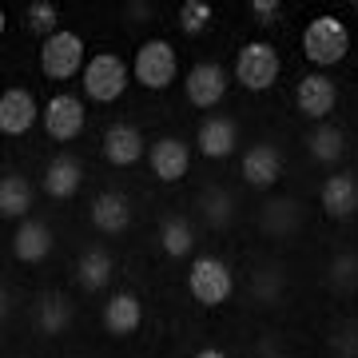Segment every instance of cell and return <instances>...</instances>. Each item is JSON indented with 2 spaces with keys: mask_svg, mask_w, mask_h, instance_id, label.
I'll return each instance as SVG.
<instances>
[{
  "mask_svg": "<svg viewBox=\"0 0 358 358\" xmlns=\"http://www.w3.org/2000/svg\"><path fill=\"white\" fill-rule=\"evenodd\" d=\"M199 215L207 219V227H227L235 219V199H231L227 187H219V183L203 187L199 192Z\"/></svg>",
  "mask_w": 358,
  "mask_h": 358,
  "instance_id": "cell-23",
  "label": "cell"
},
{
  "mask_svg": "<svg viewBox=\"0 0 358 358\" xmlns=\"http://www.w3.org/2000/svg\"><path fill=\"white\" fill-rule=\"evenodd\" d=\"M159 243H164V251L171 259H183L187 251L195 247V231H192V223L183 215H176V219H164V227H159Z\"/></svg>",
  "mask_w": 358,
  "mask_h": 358,
  "instance_id": "cell-26",
  "label": "cell"
},
{
  "mask_svg": "<svg viewBox=\"0 0 358 358\" xmlns=\"http://www.w3.org/2000/svg\"><path fill=\"white\" fill-rule=\"evenodd\" d=\"M52 251V227L40 219H24L13 235V255L20 263H44Z\"/></svg>",
  "mask_w": 358,
  "mask_h": 358,
  "instance_id": "cell-18",
  "label": "cell"
},
{
  "mask_svg": "<svg viewBox=\"0 0 358 358\" xmlns=\"http://www.w3.org/2000/svg\"><path fill=\"white\" fill-rule=\"evenodd\" d=\"M327 350L334 358H358V327H338V331H331Z\"/></svg>",
  "mask_w": 358,
  "mask_h": 358,
  "instance_id": "cell-31",
  "label": "cell"
},
{
  "mask_svg": "<svg viewBox=\"0 0 358 358\" xmlns=\"http://www.w3.org/2000/svg\"><path fill=\"white\" fill-rule=\"evenodd\" d=\"M103 155L112 167H131L143 155V136L136 124H112L103 131Z\"/></svg>",
  "mask_w": 358,
  "mask_h": 358,
  "instance_id": "cell-16",
  "label": "cell"
},
{
  "mask_svg": "<svg viewBox=\"0 0 358 358\" xmlns=\"http://www.w3.org/2000/svg\"><path fill=\"white\" fill-rule=\"evenodd\" d=\"M80 183H84V164H80L76 155H52L48 167H44V192L52 199H72L80 192Z\"/></svg>",
  "mask_w": 358,
  "mask_h": 358,
  "instance_id": "cell-13",
  "label": "cell"
},
{
  "mask_svg": "<svg viewBox=\"0 0 358 358\" xmlns=\"http://www.w3.org/2000/svg\"><path fill=\"white\" fill-rule=\"evenodd\" d=\"M195 140H199V152L207 159H227L239 148V128L227 115H207L203 124H199V131H195Z\"/></svg>",
  "mask_w": 358,
  "mask_h": 358,
  "instance_id": "cell-12",
  "label": "cell"
},
{
  "mask_svg": "<svg viewBox=\"0 0 358 358\" xmlns=\"http://www.w3.org/2000/svg\"><path fill=\"white\" fill-rule=\"evenodd\" d=\"M148 164H152V171L164 183H179V179L187 176V167H192V148L179 136H164V140H155L148 148Z\"/></svg>",
  "mask_w": 358,
  "mask_h": 358,
  "instance_id": "cell-8",
  "label": "cell"
},
{
  "mask_svg": "<svg viewBox=\"0 0 358 358\" xmlns=\"http://www.w3.org/2000/svg\"><path fill=\"white\" fill-rule=\"evenodd\" d=\"M183 88H187V100L207 112V108H215L227 96V72L219 64H195L187 72V80H183Z\"/></svg>",
  "mask_w": 358,
  "mask_h": 358,
  "instance_id": "cell-11",
  "label": "cell"
},
{
  "mask_svg": "<svg viewBox=\"0 0 358 358\" xmlns=\"http://www.w3.org/2000/svg\"><path fill=\"white\" fill-rule=\"evenodd\" d=\"M36 96L28 88H8L4 96H0V131L4 136H24L32 124H36Z\"/></svg>",
  "mask_w": 358,
  "mask_h": 358,
  "instance_id": "cell-10",
  "label": "cell"
},
{
  "mask_svg": "<svg viewBox=\"0 0 358 358\" xmlns=\"http://www.w3.org/2000/svg\"><path fill=\"white\" fill-rule=\"evenodd\" d=\"M195 358H227V355H223L219 346H203V350H199V355H195Z\"/></svg>",
  "mask_w": 358,
  "mask_h": 358,
  "instance_id": "cell-34",
  "label": "cell"
},
{
  "mask_svg": "<svg viewBox=\"0 0 358 358\" xmlns=\"http://www.w3.org/2000/svg\"><path fill=\"white\" fill-rule=\"evenodd\" d=\"M44 131L56 143L76 140L80 131H84V103H80V96H68V92L52 96L48 108H44Z\"/></svg>",
  "mask_w": 358,
  "mask_h": 358,
  "instance_id": "cell-7",
  "label": "cell"
},
{
  "mask_svg": "<svg viewBox=\"0 0 358 358\" xmlns=\"http://www.w3.org/2000/svg\"><path fill=\"white\" fill-rule=\"evenodd\" d=\"M40 331L44 334H64L68 327H72V303H68V294L52 291L40 299Z\"/></svg>",
  "mask_w": 358,
  "mask_h": 358,
  "instance_id": "cell-25",
  "label": "cell"
},
{
  "mask_svg": "<svg viewBox=\"0 0 358 358\" xmlns=\"http://www.w3.org/2000/svg\"><path fill=\"white\" fill-rule=\"evenodd\" d=\"M143 322V303L131 291H120L103 303V327L115 334V338H128V334L140 331Z\"/></svg>",
  "mask_w": 358,
  "mask_h": 358,
  "instance_id": "cell-14",
  "label": "cell"
},
{
  "mask_svg": "<svg viewBox=\"0 0 358 358\" xmlns=\"http://www.w3.org/2000/svg\"><path fill=\"white\" fill-rule=\"evenodd\" d=\"M319 199H322V211L331 219H350L358 211V179L355 176H327Z\"/></svg>",
  "mask_w": 358,
  "mask_h": 358,
  "instance_id": "cell-20",
  "label": "cell"
},
{
  "mask_svg": "<svg viewBox=\"0 0 358 358\" xmlns=\"http://www.w3.org/2000/svg\"><path fill=\"white\" fill-rule=\"evenodd\" d=\"M259 358H279V350H275V338H263V343H259Z\"/></svg>",
  "mask_w": 358,
  "mask_h": 358,
  "instance_id": "cell-33",
  "label": "cell"
},
{
  "mask_svg": "<svg viewBox=\"0 0 358 358\" xmlns=\"http://www.w3.org/2000/svg\"><path fill=\"white\" fill-rule=\"evenodd\" d=\"M84 64V36L80 32H56V36L44 40V48H40V68H44V76L48 80H72Z\"/></svg>",
  "mask_w": 358,
  "mask_h": 358,
  "instance_id": "cell-5",
  "label": "cell"
},
{
  "mask_svg": "<svg viewBox=\"0 0 358 358\" xmlns=\"http://www.w3.org/2000/svg\"><path fill=\"white\" fill-rule=\"evenodd\" d=\"M282 176V152L275 143H255L243 155V179L251 187H271Z\"/></svg>",
  "mask_w": 358,
  "mask_h": 358,
  "instance_id": "cell-15",
  "label": "cell"
},
{
  "mask_svg": "<svg viewBox=\"0 0 358 358\" xmlns=\"http://www.w3.org/2000/svg\"><path fill=\"white\" fill-rule=\"evenodd\" d=\"M128 64L115 56V52H96L88 64H84V92H88L96 103H112L124 96V88H128Z\"/></svg>",
  "mask_w": 358,
  "mask_h": 358,
  "instance_id": "cell-3",
  "label": "cell"
},
{
  "mask_svg": "<svg viewBox=\"0 0 358 358\" xmlns=\"http://www.w3.org/2000/svg\"><path fill=\"white\" fill-rule=\"evenodd\" d=\"M327 282L334 291H355L358 287V251H334L331 267H327Z\"/></svg>",
  "mask_w": 358,
  "mask_h": 358,
  "instance_id": "cell-27",
  "label": "cell"
},
{
  "mask_svg": "<svg viewBox=\"0 0 358 358\" xmlns=\"http://www.w3.org/2000/svg\"><path fill=\"white\" fill-rule=\"evenodd\" d=\"M56 20H60V13H56V4H52V0H32V4H28V28H32V32H40L44 40L60 32V28H56Z\"/></svg>",
  "mask_w": 358,
  "mask_h": 358,
  "instance_id": "cell-30",
  "label": "cell"
},
{
  "mask_svg": "<svg viewBox=\"0 0 358 358\" xmlns=\"http://www.w3.org/2000/svg\"><path fill=\"white\" fill-rule=\"evenodd\" d=\"M187 291H192L195 303H203V307H219V303H227L231 291H235V275L223 259H211V255H199L187 271Z\"/></svg>",
  "mask_w": 358,
  "mask_h": 358,
  "instance_id": "cell-2",
  "label": "cell"
},
{
  "mask_svg": "<svg viewBox=\"0 0 358 358\" xmlns=\"http://www.w3.org/2000/svg\"><path fill=\"white\" fill-rule=\"evenodd\" d=\"M259 227L267 231L271 239H291L303 231V207L294 199H271L263 211H259Z\"/></svg>",
  "mask_w": 358,
  "mask_h": 358,
  "instance_id": "cell-19",
  "label": "cell"
},
{
  "mask_svg": "<svg viewBox=\"0 0 358 358\" xmlns=\"http://www.w3.org/2000/svg\"><path fill=\"white\" fill-rule=\"evenodd\" d=\"M251 13H259V20H275L279 0H251Z\"/></svg>",
  "mask_w": 358,
  "mask_h": 358,
  "instance_id": "cell-32",
  "label": "cell"
},
{
  "mask_svg": "<svg viewBox=\"0 0 358 358\" xmlns=\"http://www.w3.org/2000/svg\"><path fill=\"white\" fill-rule=\"evenodd\" d=\"M279 294H282V271L279 267H259L255 275H251V299L255 303H279Z\"/></svg>",
  "mask_w": 358,
  "mask_h": 358,
  "instance_id": "cell-28",
  "label": "cell"
},
{
  "mask_svg": "<svg viewBox=\"0 0 358 358\" xmlns=\"http://www.w3.org/2000/svg\"><path fill=\"white\" fill-rule=\"evenodd\" d=\"M307 152L310 159H319V164H334V159H343L346 152V136L334 124H319V128H310L307 136Z\"/></svg>",
  "mask_w": 358,
  "mask_h": 358,
  "instance_id": "cell-24",
  "label": "cell"
},
{
  "mask_svg": "<svg viewBox=\"0 0 358 358\" xmlns=\"http://www.w3.org/2000/svg\"><path fill=\"white\" fill-rule=\"evenodd\" d=\"M235 76L247 92H267L279 80V52L271 48L267 40H251L235 56Z\"/></svg>",
  "mask_w": 358,
  "mask_h": 358,
  "instance_id": "cell-4",
  "label": "cell"
},
{
  "mask_svg": "<svg viewBox=\"0 0 358 358\" xmlns=\"http://www.w3.org/2000/svg\"><path fill=\"white\" fill-rule=\"evenodd\" d=\"M32 211V183H28L24 176H16V171H8V176L0 179V215L4 219H20Z\"/></svg>",
  "mask_w": 358,
  "mask_h": 358,
  "instance_id": "cell-22",
  "label": "cell"
},
{
  "mask_svg": "<svg viewBox=\"0 0 358 358\" xmlns=\"http://www.w3.org/2000/svg\"><path fill=\"white\" fill-rule=\"evenodd\" d=\"M115 275V259L103 251V247H88L76 263V282L84 291H103Z\"/></svg>",
  "mask_w": 358,
  "mask_h": 358,
  "instance_id": "cell-21",
  "label": "cell"
},
{
  "mask_svg": "<svg viewBox=\"0 0 358 358\" xmlns=\"http://www.w3.org/2000/svg\"><path fill=\"white\" fill-rule=\"evenodd\" d=\"M294 103H299V112L307 115V120H327V115L334 112V103H338V88H334V80H331V76H322V72H310V76L299 80Z\"/></svg>",
  "mask_w": 358,
  "mask_h": 358,
  "instance_id": "cell-9",
  "label": "cell"
},
{
  "mask_svg": "<svg viewBox=\"0 0 358 358\" xmlns=\"http://www.w3.org/2000/svg\"><path fill=\"white\" fill-rule=\"evenodd\" d=\"M136 80H140L143 88H152V92H159V88H167L171 80H176V68H179V56H176V48L167 44V40H148L140 52H136Z\"/></svg>",
  "mask_w": 358,
  "mask_h": 358,
  "instance_id": "cell-6",
  "label": "cell"
},
{
  "mask_svg": "<svg viewBox=\"0 0 358 358\" xmlns=\"http://www.w3.org/2000/svg\"><path fill=\"white\" fill-rule=\"evenodd\" d=\"M88 215H92V223H96V231L120 235V231H128V223H131V207L120 192H100L96 199H92Z\"/></svg>",
  "mask_w": 358,
  "mask_h": 358,
  "instance_id": "cell-17",
  "label": "cell"
},
{
  "mask_svg": "<svg viewBox=\"0 0 358 358\" xmlns=\"http://www.w3.org/2000/svg\"><path fill=\"white\" fill-rule=\"evenodd\" d=\"M211 16H215V8H211L207 0H183V4H179V28H183L187 36L203 32V28L211 24Z\"/></svg>",
  "mask_w": 358,
  "mask_h": 358,
  "instance_id": "cell-29",
  "label": "cell"
},
{
  "mask_svg": "<svg viewBox=\"0 0 358 358\" xmlns=\"http://www.w3.org/2000/svg\"><path fill=\"white\" fill-rule=\"evenodd\" d=\"M346 52H350V32L338 16H315L307 20L303 28V56H307L310 64L319 68H331L338 64Z\"/></svg>",
  "mask_w": 358,
  "mask_h": 358,
  "instance_id": "cell-1",
  "label": "cell"
}]
</instances>
